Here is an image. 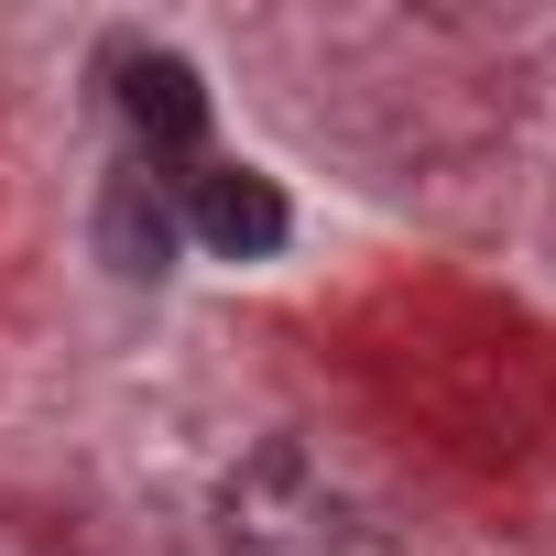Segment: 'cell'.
Listing matches in <instances>:
<instances>
[{"label": "cell", "mask_w": 556, "mask_h": 556, "mask_svg": "<svg viewBox=\"0 0 556 556\" xmlns=\"http://www.w3.org/2000/svg\"><path fill=\"white\" fill-rule=\"evenodd\" d=\"M121 121H131V142H142L153 164L197 153V142H207V88H197V66H186V55H121Z\"/></svg>", "instance_id": "cell-2"}, {"label": "cell", "mask_w": 556, "mask_h": 556, "mask_svg": "<svg viewBox=\"0 0 556 556\" xmlns=\"http://www.w3.org/2000/svg\"><path fill=\"white\" fill-rule=\"evenodd\" d=\"M164 240H175V207L153 197V175H121L110 186V251H121V273H164Z\"/></svg>", "instance_id": "cell-3"}, {"label": "cell", "mask_w": 556, "mask_h": 556, "mask_svg": "<svg viewBox=\"0 0 556 556\" xmlns=\"http://www.w3.org/2000/svg\"><path fill=\"white\" fill-rule=\"evenodd\" d=\"M175 229L207 240L218 262H273L295 218H285V186H273V175H251V164H197V175H175Z\"/></svg>", "instance_id": "cell-1"}]
</instances>
